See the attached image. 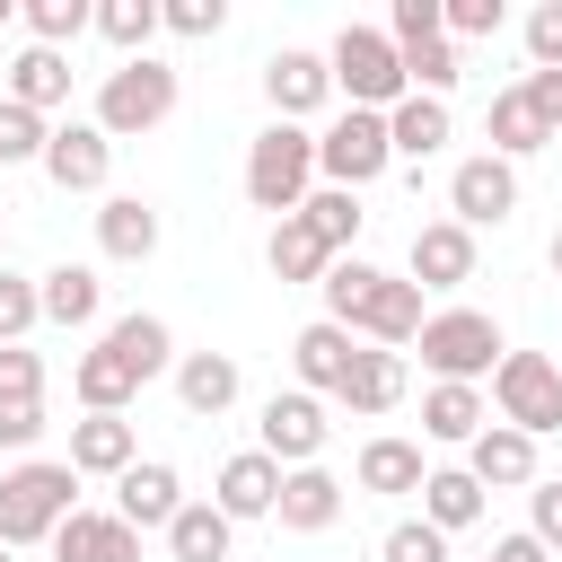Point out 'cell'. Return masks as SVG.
<instances>
[{"instance_id": "obj_3", "label": "cell", "mask_w": 562, "mask_h": 562, "mask_svg": "<svg viewBox=\"0 0 562 562\" xmlns=\"http://www.w3.org/2000/svg\"><path fill=\"white\" fill-rule=\"evenodd\" d=\"M413 351H422L430 386H483L509 342H501V325H492L483 307H430L422 334H413Z\"/></svg>"}, {"instance_id": "obj_15", "label": "cell", "mask_w": 562, "mask_h": 562, "mask_svg": "<svg viewBox=\"0 0 562 562\" xmlns=\"http://www.w3.org/2000/svg\"><path fill=\"white\" fill-rule=\"evenodd\" d=\"M79 483H114L123 465H140V430L123 422V413H88V422H70V457H61Z\"/></svg>"}, {"instance_id": "obj_27", "label": "cell", "mask_w": 562, "mask_h": 562, "mask_svg": "<svg viewBox=\"0 0 562 562\" xmlns=\"http://www.w3.org/2000/svg\"><path fill=\"white\" fill-rule=\"evenodd\" d=\"M334 404L360 413V422L395 413V404H404V351H351V378L334 386Z\"/></svg>"}, {"instance_id": "obj_54", "label": "cell", "mask_w": 562, "mask_h": 562, "mask_svg": "<svg viewBox=\"0 0 562 562\" xmlns=\"http://www.w3.org/2000/svg\"><path fill=\"white\" fill-rule=\"evenodd\" d=\"M0 255H9V237H0Z\"/></svg>"}, {"instance_id": "obj_52", "label": "cell", "mask_w": 562, "mask_h": 562, "mask_svg": "<svg viewBox=\"0 0 562 562\" xmlns=\"http://www.w3.org/2000/svg\"><path fill=\"white\" fill-rule=\"evenodd\" d=\"M0 562H9V544H0Z\"/></svg>"}, {"instance_id": "obj_1", "label": "cell", "mask_w": 562, "mask_h": 562, "mask_svg": "<svg viewBox=\"0 0 562 562\" xmlns=\"http://www.w3.org/2000/svg\"><path fill=\"white\" fill-rule=\"evenodd\" d=\"M316 290H325V325L369 334V351H404V342L422 334V316H430L404 272H378V263H360V255H342Z\"/></svg>"}, {"instance_id": "obj_2", "label": "cell", "mask_w": 562, "mask_h": 562, "mask_svg": "<svg viewBox=\"0 0 562 562\" xmlns=\"http://www.w3.org/2000/svg\"><path fill=\"white\" fill-rule=\"evenodd\" d=\"M79 509V474L61 457H18L0 474V544H53V527Z\"/></svg>"}, {"instance_id": "obj_39", "label": "cell", "mask_w": 562, "mask_h": 562, "mask_svg": "<svg viewBox=\"0 0 562 562\" xmlns=\"http://www.w3.org/2000/svg\"><path fill=\"white\" fill-rule=\"evenodd\" d=\"M44 140H53V123L0 97V167H35V158H44Z\"/></svg>"}, {"instance_id": "obj_50", "label": "cell", "mask_w": 562, "mask_h": 562, "mask_svg": "<svg viewBox=\"0 0 562 562\" xmlns=\"http://www.w3.org/2000/svg\"><path fill=\"white\" fill-rule=\"evenodd\" d=\"M492 562H553V553H544L536 536H501V544H492Z\"/></svg>"}, {"instance_id": "obj_16", "label": "cell", "mask_w": 562, "mask_h": 562, "mask_svg": "<svg viewBox=\"0 0 562 562\" xmlns=\"http://www.w3.org/2000/svg\"><path fill=\"white\" fill-rule=\"evenodd\" d=\"M465 474H474L483 492H527V483H536V439L509 430V422H483V430L465 439Z\"/></svg>"}, {"instance_id": "obj_40", "label": "cell", "mask_w": 562, "mask_h": 562, "mask_svg": "<svg viewBox=\"0 0 562 562\" xmlns=\"http://www.w3.org/2000/svg\"><path fill=\"white\" fill-rule=\"evenodd\" d=\"M378 562H448V536H439L430 518H395V527L378 536Z\"/></svg>"}, {"instance_id": "obj_25", "label": "cell", "mask_w": 562, "mask_h": 562, "mask_svg": "<svg viewBox=\"0 0 562 562\" xmlns=\"http://www.w3.org/2000/svg\"><path fill=\"white\" fill-rule=\"evenodd\" d=\"M35 299H44V325H97L105 316V281H97V263H53V272H35Z\"/></svg>"}, {"instance_id": "obj_31", "label": "cell", "mask_w": 562, "mask_h": 562, "mask_svg": "<svg viewBox=\"0 0 562 562\" xmlns=\"http://www.w3.org/2000/svg\"><path fill=\"white\" fill-rule=\"evenodd\" d=\"M422 439H395V430H378L369 448H360V492H386V501H404V492H422Z\"/></svg>"}, {"instance_id": "obj_33", "label": "cell", "mask_w": 562, "mask_h": 562, "mask_svg": "<svg viewBox=\"0 0 562 562\" xmlns=\"http://www.w3.org/2000/svg\"><path fill=\"white\" fill-rule=\"evenodd\" d=\"M483 422H492L483 386H430V395H422V439H439V448H465Z\"/></svg>"}, {"instance_id": "obj_20", "label": "cell", "mask_w": 562, "mask_h": 562, "mask_svg": "<svg viewBox=\"0 0 562 562\" xmlns=\"http://www.w3.org/2000/svg\"><path fill=\"white\" fill-rule=\"evenodd\" d=\"M448 140H457L448 97H413V88H404V97L386 105V149H395V158H413V167H422V158H439Z\"/></svg>"}, {"instance_id": "obj_13", "label": "cell", "mask_w": 562, "mask_h": 562, "mask_svg": "<svg viewBox=\"0 0 562 562\" xmlns=\"http://www.w3.org/2000/svg\"><path fill=\"white\" fill-rule=\"evenodd\" d=\"M404 281H413V290H465V281H474V228L422 220V228H413V255H404Z\"/></svg>"}, {"instance_id": "obj_30", "label": "cell", "mask_w": 562, "mask_h": 562, "mask_svg": "<svg viewBox=\"0 0 562 562\" xmlns=\"http://www.w3.org/2000/svg\"><path fill=\"white\" fill-rule=\"evenodd\" d=\"M483 132H492V158H509V167H518V158H536V149L553 140V123L527 105V88H501V97H492V114H483Z\"/></svg>"}, {"instance_id": "obj_49", "label": "cell", "mask_w": 562, "mask_h": 562, "mask_svg": "<svg viewBox=\"0 0 562 562\" xmlns=\"http://www.w3.org/2000/svg\"><path fill=\"white\" fill-rule=\"evenodd\" d=\"M518 88H527V105H536V114L553 123V140H562V70H527Z\"/></svg>"}, {"instance_id": "obj_21", "label": "cell", "mask_w": 562, "mask_h": 562, "mask_svg": "<svg viewBox=\"0 0 562 562\" xmlns=\"http://www.w3.org/2000/svg\"><path fill=\"white\" fill-rule=\"evenodd\" d=\"M167 378H176V404H184L193 422H220V413L237 404V386H246L228 351H176V369H167Z\"/></svg>"}, {"instance_id": "obj_12", "label": "cell", "mask_w": 562, "mask_h": 562, "mask_svg": "<svg viewBox=\"0 0 562 562\" xmlns=\"http://www.w3.org/2000/svg\"><path fill=\"white\" fill-rule=\"evenodd\" d=\"M61 193H105V176H114V140L97 132V123H53V140H44V158H35Z\"/></svg>"}, {"instance_id": "obj_29", "label": "cell", "mask_w": 562, "mask_h": 562, "mask_svg": "<svg viewBox=\"0 0 562 562\" xmlns=\"http://www.w3.org/2000/svg\"><path fill=\"white\" fill-rule=\"evenodd\" d=\"M483 501H492V492H483L465 465H430V474H422V518H430L439 536H465V527L483 518Z\"/></svg>"}, {"instance_id": "obj_51", "label": "cell", "mask_w": 562, "mask_h": 562, "mask_svg": "<svg viewBox=\"0 0 562 562\" xmlns=\"http://www.w3.org/2000/svg\"><path fill=\"white\" fill-rule=\"evenodd\" d=\"M553 272H562V228H553Z\"/></svg>"}, {"instance_id": "obj_36", "label": "cell", "mask_w": 562, "mask_h": 562, "mask_svg": "<svg viewBox=\"0 0 562 562\" xmlns=\"http://www.w3.org/2000/svg\"><path fill=\"white\" fill-rule=\"evenodd\" d=\"M299 220H307V228H316V237L342 255V246L360 237V220H369V211H360V193H342V184H316V193L299 202Z\"/></svg>"}, {"instance_id": "obj_37", "label": "cell", "mask_w": 562, "mask_h": 562, "mask_svg": "<svg viewBox=\"0 0 562 562\" xmlns=\"http://www.w3.org/2000/svg\"><path fill=\"white\" fill-rule=\"evenodd\" d=\"M97 35L132 61V53H149V35H158V0H97Z\"/></svg>"}, {"instance_id": "obj_28", "label": "cell", "mask_w": 562, "mask_h": 562, "mask_svg": "<svg viewBox=\"0 0 562 562\" xmlns=\"http://www.w3.org/2000/svg\"><path fill=\"white\" fill-rule=\"evenodd\" d=\"M263 263H272V281H325L342 255H334V246H325V237H316V228L290 211V220H272V237H263Z\"/></svg>"}, {"instance_id": "obj_8", "label": "cell", "mask_w": 562, "mask_h": 562, "mask_svg": "<svg viewBox=\"0 0 562 562\" xmlns=\"http://www.w3.org/2000/svg\"><path fill=\"white\" fill-rule=\"evenodd\" d=\"M386 167H395V149H386V114H360V105H342V114L316 132V176H325V184H342V193H369Z\"/></svg>"}, {"instance_id": "obj_5", "label": "cell", "mask_w": 562, "mask_h": 562, "mask_svg": "<svg viewBox=\"0 0 562 562\" xmlns=\"http://www.w3.org/2000/svg\"><path fill=\"white\" fill-rule=\"evenodd\" d=\"M176 114V70L158 61V53H132V61H114L105 79H97V132L105 140H140V132H158Z\"/></svg>"}, {"instance_id": "obj_44", "label": "cell", "mask_w": 562, "mask_h": 562, "mask_svg": "<svg viewBox=\"0 0 562 562\" xmlns=\"http://www.w3.org/2000/svg\"><path fill=\"white\" fill-rule=\"evenodd\" d=\"M158 26L167 35H220L228 26V0H158Z\"/></svg>"}, {"instance_id": "obj_24", "label": "cell", "mask_w": 562, "mask_h": 562, "mask_svg": "<svg viewBox=\"0 0 562 562\" xmlns=\"http://www.w3.org/2000/svg\"><path fill=\"white\" fill-rule=\"evenodd\" d=\"M272 518H281L290 536H325V527L342 518V483H334L325 465H290V474H281V501H272Z\"/></svg>"}, {"instance_id": "obj_48", "label": "cell", "mask_w": 562, "mask_h": 562, "mask_svg": "<svg viewBox=\"0 0 562 562\" xmlns=\"http://www.w3.org/2000/svg\"><path fill=\"white\" fill-rule=\"evenodd\" d=\"M44 439V404H0V448H35Z\"/></svg>"}, {"instance_id": "obj_35", "label": "cell", "mask_w": 562, "mask_h": 562, "mask_svg": "<svg viewBox=\"0 0 562 562\" xmlns=\"http://www.w3.org/2000/svg\"><path fill=\"white\" fill-rule=\"evenodd\" d=\"M18 18H26V44H44V53H61V44H79V35L97 26L88 0H26Z\"/></svg>"}, {"instance_id": "obj_19", "label": "cell", "mask_w": 562, "mask_h": 562, "mask_svg": "<svg viewBox=\"0 0 562 562\" xmlns=\"http://www.w3.org/2000/svg\"><path fill=\"white\" fill-rule=\"evenodd\" d=\"M0 97L26 105V114H61V105H70V53H44V44L9 53V61H0Z\"/></svg>"}, {"instance_id": "obj_47", "label": "cell", "mask_w": 562, "mask_h": 562, "mask_svg": "<svg viewBox=\"0 0 562 562\" xmlns=\"http://www.w3.org/2000/svg\"><path fill=\"white\" fill-rule=\"evenodd\" d=\"M527 536L544 553H562V483H527Z\"/></svg>"}, {"instance_id": "obj_53", "label": "cell", "mask_w": 562, "mask_h": 562, "mask_svg": "<svg viewBox=\"0 0 562 562\" xmlns=\"http://www.w3.org/2000/svg\"><path fill=\"white\" fill-rule=\"evenodd\" d=\"M0 18H9V0H0Z\"/></svg>"}, {"instance_id": "obj_17", "label": "cell", "mask_w": 562, "mask_h": 562, "mask_svg": "<svg viewBox=\"0 0 562 562\" xmlns=\"http://www.w3.org/2000/svg\"><path fill=\"white\" fill-rule=\"evenodd\" d=\"M272 501H281V465H272L263 448H237V457L220 465V483H211V509H220L228 527H246V518H272Z\"/></svg>"}, {"instance_id": "obj_43", "label": "cell", "mask_w": 562, "mask_h": 562, "mask_svg": "<svg viewBox=\"0 0 562 562\" xmlns=\"http://www.w3.org/2000/svg\"><path fill=\"white\" fill-rule=\"evenodd\" d=\"M0 404H44V360L26 342H0Z\"/></svg>"}, {"instance_id": "obj_6", "label": "cell", "mask_w": 562, "mask_h": 562, "mask_svg": "<svg viewBox=\"0 0 562 562\" xmlns=\"http://www.w3.org/2000/svg\"><path fill=\"white\" fill-rule=\"evenodd\" d=\"M325 70H334V97L360 105V114H386V105L404 97V61H395L386 26H342V35L325 44Z\"/></svg>"}, {"instance_id": "obj_18", "label": "cell", "mask_w": 562, "mask_h": 562, "mask_svg": "<svg viewBox=\"0 0 562 562\" xmlns=\"http://www.w3.org/2000/svg\"><path fill=\"white\" fill-rule=\"evenodd\" d=\"M53 562H140V527H123L114 509H70L53 527Z\"/></svg>"}, {"instance_id": "obj_10", "label": "cell", "mask_w": 562, "mask_h": 562, "mask_svg": "<svg viewBox=\"0 0 562 562\" xmlns=\"http://www.w3.org/2000/svg\"><path fill=\"white\" fill-rule=\"evenodd\" d=\"M509 211H518V167H509V158L474 149V158L448 167V220H457V228H501Z\"/></svg>"}, {"instance_id": "obj_22", "label": "cell", "mask_w": 562, "mask_h": 562, "mask_svg": "<svg viewBox=\"0 0 562 562\" xmlns=\"http://www.w3.org/2000/svg\"><path fill=\"white\" fill-rule=\"evenodd\" d=\"M97 255L105 263H149L158 255V211L140 193H105L97 202Z\"/></svg>"}, {"instance_id": "obj_26", "label": "cell", "mask_w": 562, "mask_h": 562, "mask_svg": "<svg viewBox=\"0 0 562 562\" xmlns=\"http://www.w3.org/2000/svg\"><path fill=\"white\" fill-rule=\"evenodd\" d=\"M351 351H360V342H351L342 325H325V316L290 334V369H299V386H307V395H334V386L351 378Z\"/></svg>"}, {"instance_id": "obj_32", "label": "cell", "mask_w": 562, "mask_h": 562, "mask_svg": "<svg viewBox=\"0 0 562 562\" xmlns=\"http://www.w3.org/2000/svg\"><path fill=\"white\" fill-rule=\"evenodd\" d=\"M70 395H79L88 413H123V404L140 395V378H132V369H123V360H114L105 342H88V351L70 360Z\"/></svg>"}, {"instance_id": "obj_4", "label": "cell", "mask_w": 562, "mask_h": 562, "mask_svg": "<svg viewBox=\"0 0 562 562\" xmlns=\"http://www.w3.org/2000/svg\"><path fill=\"white\" fill-rule=\"evenodd\" d=\"M307 193H316V132L307 123H263L246 140V202L272 211V220H290Z\"/></svg>"}, {"instance_id": "obj_34", "label": "cell", "mask_w": 562, "mask_h": 562, "mask_svg": "<svg viewBox=\"0 0 562 562\" xmlns=\"http://www.w3.org/2000/svg\"><path fill=\"white\" fill-rule=\"evenodd\" d=\"M228 544H237V527H228L211 501H184V509L167 518V553H176V562H228Z\"/></svg>"}, {"instance_id": "obj_7", "label": "cell", "mask_w": 562, "mask_h": 562, "mask_svg": "<svg viewBox=\"0 0 562 562\" xmlns=\"http://www.w3.org/2000/svg\"><path fill=\"white\" fill-rule=\"evenodd\" d=\"M483 404H492L509 430H527V439L562 430V360H544V351H501Z\"/></svg>"}, {"instance_id": "obj_23", "label": "cell", "mask_w": 562, "mask_h": 562, "mask_svg": "<svg viewBox=\"0 0 562 562\" xmlns=\"http://www.w3.org/2000/svg\"><path fill=\"white\" fill-rule=\"evenodd\" d=\"M97 342H105V351H114V360H123V369H132L140 386L176 369V334H167V316H149V307H132V316H114V325H105Z\"/></svg>"}, {"instance_id": "obj_45", "label": "cell", "mask_w": 562, "mask_h": 562, "mask_svg": "<svg viewBox=\"0 0 562 562\" xmlns=\"http://www.w3.org/2000/svg\"><path fill=\"white\" fill-rule=\"evenodd\" d=\"M386 44H395V53H413V44H439V0H395V18H386Z\"/></svg>"}, {"instance_id": "obj_9", "label": "cell", "mask_w": 562, "mask_h": 562, "mask_svg": "<svg viewBox=\"0 0 562 562\" xmlns=\"http://www.w3.org/2000/svg\"><path fill=\"white\" fill-rule=\"evenodd\" d=\"M325 430H334V422H325V395H307V386H290V395H272V404L255 413V448H263L281 474H290V465H316V457H325Z\"/></svg>"}, {"instance_id": "obj_11", "label": "cell", "mask_w": 562, "mask_h": 562, "mask_svg": "<svg viewBox=\"0 0 562 562\" xmlns=\"http://www.w3.org/2000/svg\"><path fill=\"white\" fill-rule=\"evenodd\" d=\"M263 97H272V123H307V114H325V97H334V70H325V53H307V44H281V53L263 61Z\"/></svg>"}, {"instance_id": "obj_41", "label": "cell", "mask_w": 562, "mask_h": 562, "mask_svg": "<svg viewBox=\"0 0 562 562\" xmlns=\"http://www.w3.org/2000/svg\"><path fill=\"white\" fill-rule=\"evenodd\" d=\"M35 325H44V299H35V281L0 263V342H26Z\"/></svg>"}, {"instance_id": "obj_46", "label": "cell", "mask_w": 562, "mask_h": 562, "mask_svg": "<svg viewBox=\"0 0 562 562\" xmlns=\"http://www.w3.org/2000/svg\"><path fill=\"white\" fill-rule=\"evenodd\" d=\"M527 61L536 70H562V0H536L527 9Z\"/></svg>"}, {"instance_id": "obj_38", "label": "cell", "mask_w": 562, "mask_h": 562, "mask_svg": "<svg viewBox=\"0 0 562 562\" xmlns=\"http://www.w3.org/2000/svg\"><path fill=\"white\" fill-rule=\"evenodd\" d=\"M395 61H404V88H413V97H448V88L465 79L448 35H439V44H413V53H395Z\"/></svg>"}, {"instance_id": "obj_42", "label": "cell", "mask_w": 562, "mask_h": 562, "mask_svg": "<svg viewBox=\"0 0 562 562\" xmlns=\"http://www.w3.org/2000/svg\"><path fill=\"white\" fill-rule=\"evenodd\" d=\"M501 0H439V35L448 44H474V35H501Z\"/></svg>"}, {"instance_id": "obj_14", "label": "cell", "mask_w": 562, "mask_h": 562, "mask_svg": "<svg viewBox=\"0 0 562 562\" xmlns=\"http://www.w3.org/2000/svg\"><path fill=\"white\" fill-rule=\"evenodd\" d=\"M176 509H184V474H176L167 457H140V465L114 474V518H123V527H140V536L158 527V536H167Z\"/></svg>"}]
</instances>
